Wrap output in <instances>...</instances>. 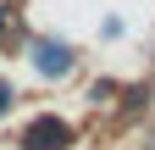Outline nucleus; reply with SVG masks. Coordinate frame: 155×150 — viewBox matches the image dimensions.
<instances>
[{
	"label": "nucleus",
	"mask_w": 155,
	"mask_h": 150,
	"mask_svg": "<svg viewBox=\"0 0 155 150\" xmlns=\"http://www.w3.org/2000/svg\"><path fill=\"white\" fill-rule=\"evenodd\" d=\"M67 145H72V128L55 117H33L22 128V150H67Z\"/></svg>",
	"instance_id": "obj_1"
},
{
	"label": "nucleus",
	"mask_w": 155,
	"mask_h": 150,
	"mask_svg": "<svg viewBox=\"0 0 155 150\" xmlns=\"http://www.w3.org/2000/svg\"><path fill=\"white\" fill-rule=\"evenodd\" d=\"M6 106H11V84L0 78V111H6Z\"/></svg>",
	"instance_id": "obj_3"
},
{
	"label": "nucleus",
	"mask_w": 155,
	"mask_h": 150,
	"mask_svg": "<svg viewBox=\"0 0 155 150\" xmlns=\"http://www.w3.org/2000/svg\"><path fill=\"white\" fill-rule=\"evenodd\" d=\"M39 67H45V72H67V67H72V56H67L61 45H45V50H39Z\"/></svg>",
	"instance_id": "obj_2"
}]
</instances>
